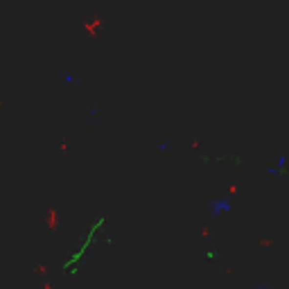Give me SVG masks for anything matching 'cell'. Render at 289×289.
<instances>
[{
	"instance_id": "obj_1",
	"label": "cell",
	"mask_w": 289,
	"mask_h": 289,
	"mask_svg": "<svg viewBox=\"0 0 289 289\" xmlns=\"http://www.w3.org/2000/svg\"><path fill=\"white\" fill-rule=\"evenodd\" d=\"M228 203H215V206H213V210H215V213H222V210H228Z\"/></svg>"
}]
</instances>
